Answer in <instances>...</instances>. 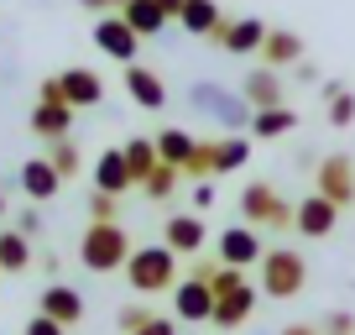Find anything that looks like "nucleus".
I'll list each match as a JSON object with an SVG mask.
<instances>
[{
	"label": "nucleus",
	"instance_id": "nucleus-1",
	"mask_svg": "<svg viewBox=\"0 0 355 335\" xmlns=\"http://www.w3.org/2000/svg\"><path fill=\"white\" fill-rule=\"evenodd\" d=\"M131 252H136V241L125 236L121 220H89L84 236H78V262L89 272H125Z\"/></svg>",
	"mask_w": 355,
	"mask_h": 335
},
{
	"label": "nucleus",
	"instance_id": "nucleus-42",
	"mask_svg": "<svg viewBox=\"0 0 355 335\" xmlns=\"http://www.w3.org/2000/svg\"><path fill=\"white\" fill-rule=\"evenodd\" d=\"M282 335H324V330H313V325H288Z\"/></svg>",
	"mask_w": 355,
	"mask_h": 335
},
{
	"label": "nucleus",
	"instance_id": "nucleus-40",
	"mask_svg": "<svg viewBox=\"0 0 355 335\" xmlns=\"http://www.w3.org/2000/svg\"><path fill=\"white\" fill-rule=\"evenodd\" d=\"M157 6H162V11H167V22H178V16H183V6H189V0H157Z\"/></svg>",
	"mask_w": 355,
	"mask_h": 335
},
{
	"label": "nucleus",
	"instance_id": "nucleus-26",
	"mask_svg": "<svg viewBox=\"0 0 355 335\" xmlns=\"http://www.w3.org/2000/svg\"><path fill=\"white\" fill-rule=\"evenodd\" d=\"M121 16H125V26H131V32H141V37H157V32L167 26V11L157 6V0H125Z\"/></svg>",
	"mask_w": 355,
	"mask_h": 335
},
{
	"label": "nucleus",
	"instance_id": "nucleus-35",
	"mask_svg": "<svg viewBox=\"0 0 355 335\" xmlns=\"http://www.w3.org/2000/svg\"><path fill=\"white\" fill-rule=\"evenodd\" d=\"M319 330H324V335H355V314H350V309H334V314H324Z\"/></svg>",
	"mask_w": 355,
	"mask_h": 335
},
{
	"label": "nucleus",
	"instance_id": "nucleus-33",
	"mask_svg": "<svg viewBox=\"0 0 355 335\" xmlns=\"http://www.w3.org/2000/svg\"><path fill=\"white\" fill-rule=\"evenodd\" d=\"M115 215H121V199H115V194H105V189L89 194V220H115Z\"/></svg>",
	"mask_w": 355,
	"mask_h": 335
},
{
	"label": "nucleus",
	"instance_id": "nucleus-7",
	"mask_svg": "<svg viewBox=\"0 0 355 335\" xmlns=\"http://www.w3.org/2000/svg\"><path fill=\"white\" fill-rule=\"evenodd\" d=\"M266 32H272V26H266L261 16H225L209 32V42L220 47V53H230V58H251V53H261Z\"/></svg>",
	"mask_w": 355,
	"mask_h": 335
},
{
	"label": "nucleus",
	"instance_id": "nucleus-20",
	"mask_svg": "<svg viewBox=\"0 0 355 335\" xmlns=\"http://www.w3.org/2000/svg\"><path fill=\"white\" fill-rule=\"evenodd\" d=\"M73 105L68 100H37L32 105V131L42 136V142H58V136H68L73 131Z\"/></svg>",
	"mask_w": 355,
	"mask_h": 335
},
{
	"label": "nucleus",
	"instance_id": "nucleus-10",
	"mask_svg": "<svg viewBox=\"0 0 355 335\" xmlns=\"http://www.w3.org/2000/svg\"><path fill=\"white\" fill-rule=\"evenodd\" d=\"M340 204H334V199H324V194L319 189H313V194H303V204H298V215H293V231H298V236H309V241H324V236H334V231H340Z\"/></svg>",
	"mask_w": 355,
	"mask_h": 335
},
{
	"label": "nucleus",
	"instance_id": "nucleus-25",
	"mask_svg": "<svg viewBox=\"0 0 355 335\" xmlns=\"http://www.w3.org/2000/svg\"><path fill=\"white\" fill-rule=\"evenodd\" d=\"M288 131H298V111H288V105H272V111L251 115V136H261V142H277Z\"/></svg>",
	"mask_w": 355,
	"mask_h": 335
},
{
	"label": "nucleus",
	"instance_id": "nucleus-34",
	"mask_svg": "<svg viewBox=\"0 0 355 335\" xmlns=\"http://www.w3.org/2000/svg\"><path fill=\"white\" fill-rule=\"evenodd\" d=\"M146 320H152V309H146V304H125V309L115 314V325H121V335H136V330H141Z\"/></svg>",
	"mask_w": 355,
	"mask_h": 335
},
{
	"label": "nucleus",
	"instance_id": "nucleus-29",
	"mask_svg": "<svg viewBox=\"0 0 355 335\" xmlns=\"http://www.w3.org/2000/svg\"><path fill=\"white\" fill-rule=\"evenodd\" d=\"M324 115H329V126H355V95L345 90L340 79H329V84H324Z\"/></svg>",
	"mask_w": 355,
	"mask_h": 335
},
{
	"label": "nucleus",
	"instance_id": "nucleus-5",
	"mask_svg": "<svg viewBox=\"0 0 355 335\" xmlns=\"http://www.w3.org/2000/svg\"><path fill=\"white\" fill-rule=\"evenodd\" d=\"M189 105L199 115H209V121H220L225 131H251V105H245L241 90H220V84H209V79H199L189 90Z\"/></svg>",
	"mask_w": 355,
	"mask_h": 335
},
{
	"label": "nucleus",
	"instance_id": "nucleus-15",
	"mask_svg": "<svg viewBox=\"0 0 355 335\" xmlns=\"http://www.w3.org/2000/svg\"><path fill=\"white\" fill-rule=\"evenodd\" d=\"M256 304H261V288L245 278L241 288H230V293H220V299H214V320H209V325H220V330H241V325L256 314Z\"/></svg>",
	"mask_w": 355,
	"mask_h": 335
},
{
	"label": "nucleus",
	"instance_id": "nucleus-16",
	"mask_svg": "<svg viewBox=\"0 0 355 335\" xmlns=\"http://www.w3.org/2000/svg\"><path fill=\"white\" fill-rule=\"evenodd\" d=\"M37 314H47V320H58L63 330H73V325L84 320V293L68 288V283H47L42 299H37Z\"/></svg>",
	"mask_w": 355,
	"mask_h": 335
},
{
	"label": "nucleus",
	"instance_id": "nucleus-8",
	"mask_svg": "<svg viewBox=\"0 0 355 335\" xmlns=\"http://www.w3.org/2000/svg\"><path fill=\"white\" fill-rule=\"evenodd\" d=\"M266 257V246H261V231L256 225H225L220 236H214V262H225V268H256V262Z\"/></svg>",
	"mask_w": 355,
	"mask_h": 335
},
{
	"label": "nucleus",
	"instance_id": "nucleus-3",
	"mask_svg": "<svg viewBox=\"0 0 355 335\" xmlns=\"http://www.w3.org/2000/svg\"><path fill=\"white\" fill-rule=\"evenodd\" d=\"M125 283L136 293H173L178 288V252L167 241H146L125 262Z\"/></svg>",
	"mask_w": 355,
	"mask_h": 335
},
{
	"label": "nucleus",
	"instance_id": "nucleus-41",
	"mask_svg": "<svg viewBox=\"0 0 355 335\" xmlns=\"http://www.w3.org/2000/svg\"><path fill=\"white\" fill-rule=\"evenodd\" d=\"M84 11H94V16H105V11H115V0H78Z\"/></svg>",
	"mask_w": 355,
	"mask_h": 335
},
{
	"label": "nucleus",
	"instance_id": "nucleus-32",
	"mask_svg": "<svg viewBox=\"0 0 355 335\" xmlns=\"http://www.w3.org/2000/svg\"><path fill=\"white\" fill-rule=\"evenodd\" d=\"M183 179L199 183V179H214V142H199V152L189 157V168H183Z\"/></svg>",
	"mask_w": 355,
	"mask_h": 335
},
{
	"label": "nucleus",
	"instance_id": "nucleus-4",
	"mask_svg": "<svg viewBox=\"0 0 355 335\" xmlns=\"http://www.w3.org/2000/svg\"><path fill=\"white\" fill-rule=\"evenodd\" d=\"M293 215H298V204H288L266 179H251L241 189V220L256 231H293Z\"/></svg>",
	"mask_w": 355,
	"mask_h": 335
},
{
	"label": "nucleus",
	"instance_id": "nucleus-28",
	"mask_svg": "<svg viewBox=\"0 0 355 335\" xmlns=\"http://www.w3.org/2000/svg\"><path fill=\"white\" fill-rule=\"evenodd\" d=\"M125 152V163H131V179H136V189L146 183V173H152L162 157H157V136H131V142L121 147Z\"/></svg>",
	"mask_w": 355,
	"mask_h": 335
},
{
	"label": "nucleus",
	"instance_id": "nucleus-19",
	"mask_svg": "<svg viewBox=\"0 0 355 335\" xmlns=\"http://www.w3.org/2000/svg\"><path fill=\"white\" fill-rule=\"evenodd\" d=\"M303 53H309V47H303V37H298V32H288V26H272L256 58H261L266 68H298V63H303Z\"/></svg>",
	"mask_w": 355,
	"mask_h": 335
},
{
	"label": "nucleus",
	"instance_id": "nucleus-12",
	"mask_svg": "<svg viewBox=\"0 0 355 335\" xmlns=\"http://www.w3.org/2000/svg\"><path fill=\"white\" fill-rule=\"evenodd\" d=\"M162 241L173 246L178 257H199L204 241H209V225H204L199 210H178V215H167V220H162Z\"/></svg>",
	"mask_w": 355,
	"mask_h": 335
},
{
	"label": "nucleus",
	"instance_id": "nucleus-27",
	"mask_svg": "<svg viewBox=\"0 0 355 335\" xmlns=\"http://www.w3.org/2000/svg\"><path fill=\"white\" fill-rule=\"evenodd\" d=\"M178 22H183V32H189V37H209L214 26L225 22V11H220V0H189Z\"/></svg>",
	"mask_w": 355,
	"mask_h": 335
},
{
	"label": "nucleus",
	"instance_id": "nucleus-18",
	"mask_svg": "<svg viewBox=\"0 0 355 335\" xmlns=\"http://www.w3.org/2000/svg\"><path fill=\"white\" fill-rule=\"evenodd\" d=\"M241 95H245V105H251V111H272V105H288L282 100V74L277 68H251V74L241 79Z\"/></svg>",
	"mask_w": 355,
	"mask_h": 335
},
{
	"label": "nucleus",
	"instance_id": "nucleus-11",
	"mask_svg": "<svg viewBox=\"0 0 355 335\" xmlns=\"http://www.w3.org/2000/svg\"><path fill=\"white\" fill-rule=\"evenodd\" d=\"M173 314L183 325H209L214 320V288L199 278V272H189V278L173 288Z\"/></svg>",
	"mask_w": 355,
	"mask_h": 335
},
{
	"label": "nucleus",
	"instance_id": "nucleus-31",
	"mask_svg": "<svg viewBox=\"0 0 355 335\" xmlns=\"http://www.w3.org/2000/svg\"><path fill=\"white\" fill-rule=\"evenodd\" d=\"M47 163L63 173V183L68 179H78V168H84V152H78V142L73 136H58V142H47Z\"/></svg>",
	"mask_w": 355,
	"mask_h": 335
},
{
	"label": "nucleus",
	"instance_id": "nucleus-38",
	"mask_svg": "<svg viewBox=\"0 0 355 335\" xmlns=\"http://www.w3.org/2000/svg\"><path fill=\"white\" fill-rule=\"evenodd\" d=\"M136 335H178V320H162V314H152V320H146Z\"/></svg>",
	"mask_w": 355,
	"mask_h": 335
},
{
	"label": "nucleus",
	"instance_id": "nucleus-37",
	"mask_svg": "<svg viewBox=\"0 0 355 335\" xmlns=\"http://www.w3.org/2000/svg\"><path fill=\"white\" fill-rule=\"evenodd\" d=\"M189 199H193V210L204 215V210L214 204V183H209V179H199V183H193V194H189Z\"/></svg>",
	"mask_w": 355,
	"mask_h": 335
},
{
	"label": "nucleus",
	"instance_id": "nucleus-36",
	"mask_svg": "<svg viewBox=\"0 0 355 335\" xmlns=\"http://www.w3.org/2000/svg\"><path fill=\"white\" fill-rule=\"evenodd\" d=\"M21 335H68L58 320H47V314H37V320H26V330Z\"/></svg>",
	"mask_w": 355,
	"mask_h": 335
},
{
	"label": "nucleus",
	"instance_id": "nucleus-13",
	"mask_svg": "<svg viewBox=\"0 0 355 335\" xmlns=\"http://www.w3.org/2000/svg\"><path fill=\"white\" fill-rule=\"evenodd\" d=\"M16 183H21V194L32 204H47V199H58V189H63V173H58V168L47 163V152H42V157H26V163L16 168Z\"/></svg>",
	"mask_w": 355,
	"mask_h": 335
},
{
	"label": "nucleus",
	"instance_id": "nucleus-21",
	"mask_svg": "<svg viewBox=\"0 0 355 335\" xmlns=\"http://www.w3.org/2000/svg\"><path fill=\"white\" fill-rule=\"evenodd\" d=\"M94 189L115 194V199L136 189V179H131V163H125V152H121V147H110V152H100V163H94Z\"/></svg>",
	"mask_w": 355,
	"mask_h": 335
},
{
	"label": "nucleus",
	"instance_id": "nucleus-6",
	"mask_svg": "<svg viewBox=\"0 0 355 335\" xmlns=\"http://www.w3.org/2000/svg\"><path fill=\"white\" fill-rule=\"evenodd\" d=\"M94 47H100L105 58H115V63H141V42L146 37L141 32H131V26H125V16L121 11H105V16H94Z\"/></svg>",
	"mask_w": 355,
	"mask_h": 335
},
{
	"label": "nucleus",
	"instance_id": "nucleus-9",
	"mask_svg": "<svg viewBox=\"0 0 355 335\" xmlns=\"http://www.w3.org/2000/svg\"><path fill=\"white\" fill-rule=\"evenodd\" d=\"M313 189H319L324 199H334L340 210H350V204H355V163H350V152L319 157V168H313Z\"/></svg>",
	"mask_w": 355,
	"mask_h": 335
},
{
	"label": "nucleus",
	"instance_id": "nucleus-24",
	"mask_svg": "<svg viewBox=\"0 0 355 335\" xmlns=\"http://www.w3.org/2000/svg\"><path fill=\"white\" fill-rule=\"evenodd\" d=\"M32 236H26V231H0V272H11V278H16V272H26V268H32Z\"/></svg>",
	"mask_w": 355,
	"mask_h": 335
},
{
	"label": "nucleus",
	"instance_id": "nucleus-14",
	"mask_svg": "<svg viewBox=\"0 0 355 335\" xmlns=\"http://www.w3.org/2000/svg\"><path fill=\"white\" fill-rule=\"evenodd\" d=\"M58 79V95H63L73 111H94V105L105 100V79L94 74V68H63V74H53Z\"/></svg>",
	"mask_w": 355,
	"mask_h": 335
},
{
	"label": "nucleus",
	"instance_id": "nucleus-30",
	"mask_svg": "<svg viewBox=\"0 0 355 335\" xmlns=\"http://www.w3.org/2000/svg\"><path fill=\"white\" fill-rule=\"evenodd\" d=\"M178 183H183V168H173V163H157L152 173H146V183H141V194L152 204H167L178 194Z\"/></svg>",
	"mask_w": 355,
	"mask_h": 335
},
{
	"label": "nucleus",
	"instance_id": "nucleus-22",
	"mask_svg": "<svg viewBox=\"0 0 355 335\" xmlns=\"http://www.w3.org/2000/svg\"><path fill=\"white\" fill-rule=\"evenodd\" d=\"M193 152H199V136L193 131H183V126H162V131H157V157H162V163L189 168Z\"/></svg>",
	"mask_w": 355,
	"mask_h": 335
},
{
	"label": "nucleus",
	"instance_id": "nucleus-2",
	"mask_svg": "<svg viewBox=\"0 0 355 335\" xmlns=\"http://www.w3.org/2000/svg\"><path fill=\"white\" fill-rule=\"evenodd\" d=\"M256 288L266 299H298L309 288V257H303L298 246H266V257L256 262Z\"/></svg>",
	"mask_w": 355,
	"mask_h": 335
},
{
	"label": "nucleus",
	"instance_id": "nucleus-17",
	"mask_svg": "<svg viewBox=\"0 0 355 335\" xmlns=\"http://www.w3.org/2000/svg\"><path fill=\"white\" fill-rule=\"evenodd\" d=\"M125 95H131L141 111H162V105H167L162 74H157V68H146V63H125Z\"/></svg>",
	"mask_w": 355,
	"mask_h": 335
},
{
	"label": "nucleus",
	"instance_id": "nucleus-43",
	"mask_svg": "<svg viewBox=\"0 0 355 335\" xmlns=\"http://www.w3.org/2000/svg\"><path fill=\"white\" fill-rule=\"evenodd\" d=\"M0 215H6V189H0Z\"/></svg>",
	"mask_w": 355,
	"mask_h": 335
},
{
	"label": "nucleus",
	"instance_id": "nucleus-23",
	"mask_svg": "<svg viewBox=\"0 0 355 335\" xmlns=\"http://www.w3.org/2000/svg\"><path fill=\"white\" fill-rule=\"evenodd\" d=\"M245 163H251V136H241V131L214 136V179H220V173H235V168H245Z\"/></svg>",
	"mask_w": 355,
	"mask_h": 335
},
{
	"label": "nucleus",
	"instance_id": "nucleus-39",
	"mask_svg": "<svg viewBox=\"0 0 355 335\" xmlns=\"http://www.w3.org/2000/svg\"><path fill=\"white\" fill-rule=\"evenodd\" d=\"M16 231H26V236H42V210H21V215H16Z\"/></svg>",
	"mask_w": 355,
	"mask_h": 335
}]
</instances>
